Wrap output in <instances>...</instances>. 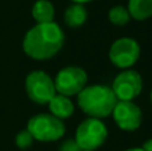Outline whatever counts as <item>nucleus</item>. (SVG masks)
<instances>
[{
  "label": "nucleus",
  "instance_id": "1",
  "mask_svg": "<svg viewBox=\"0 0 152 151\" xmlns=\"http://www.w3.org/2000/svg\"><path fill=\"white\" fill-rule=\"evenodd\" d=\"M66 34L56 21L35 24L26 32L21 47L28 58L34 60H50L61 51Z\"/></svg>",
  "mask_w": 152,
  "mask_h": 151
},
{
  "label": "nucleus",
  "instance_id": "2",
  "mask_svg": "<svg viewBox=\"0 0 152 151\" xmlns=\"http://www.w3.org/2000/svg\"><path fill=\"white\" fill-rule=\"evenodd\" d=\"M77 106L88 118L105 119L111 117L113 107L118 103L115 94L107 84H87L84 90L76 96Z\"/></svg>",
  "mask_w": 152,
  "mask_h": 151
},
{
  "label": "nucleus",
  "instance_id": "3",
  "mask_svg": "<svg viewBox=\"0 0 152 151\" xmlns=\"http://www.w3.org/2000/svg\"><path fill=\"white\" fill-rule=\"evenodd\" d=\"M27 130L31 133L35 141L43 143L58 142L67 133L66 123L50 112H40L31 117L27 122Z\"/></svg>",
  "mask_w": 152,
  "mask_h": 151
},
{
  "label": "nucleus",
  "instance_id": "4",
  "mask_svg": "<svg viewBox=\"0 0 152 151\" xmlns=\"http://www.w3.org/2000/svg\"><path fill=\"white\" fill-rule=\"evenodd\" d=\"M107 138L108 128L102 119L86 118L77 125L74 139L80 150L96 151L105 143Z\"/></svg>",
  "mask_w": 152,
  "mask_h": 151
},
{
  "label": "nucleus",
  "instance_id": "5",
  "mask_svg": "<svg viewBox=\"0 0 152 151\" xmlns=\"http://www.w3.org/2000/svg\"><path fill=\"white\" fill-rule=\"evenodd\" d=\"M142 48L136 39L123 36L112 42L108 50V59L115 67L120 70H129L137 63Z\"/></svg>",
  "mask_w": 152,
  "mask_h": 151
},
{
  "label": "nucleus",
  "instance_id": "6",
  "mask_svg": "<svg viewBox=\"0 0 152 151\" xmlns=\"http://www.w3.org/2000/svg\"><path fill=\"white\" fill-rule=\"evenodd\" d=\"M56 94L64 96H77L88 84V74L79 66H67L59 70L53 78Z\"/></svg>",
  "mask_w": 152,
  "mask_h": 151
},
{
  "label": "nucleus",
  "instance_id": "7",
  "mask_svg": "<svg viewBox=\"0 0 152 151\" xmlns=\"http://www.w3.org/2000/svg\"><path fill=\"white\" fill-rule=\"evenodd\" d=\"M26 92L34 103L44 106L56 95L53 79L43 70H34L26 76Z\"/></svg>",
  "mask_w": 152,
  "mask_h": 151
},
{
  "label": "nucleus",
  "instance_id": "8",
  "mask_svg": "<svg viewBox=\"0 0 152 151\" xmlns=\"http://www.w3.org/2000/svg\"><path fill=\"white\" fill-rule=\"evenodd\" d=\"M143 76L134 68L121 70L115 76L111 90L119 102H134L143 91Z\"/></svg>",
  "mask_w": 152,
  "mask_h": 151
},
{
  "label": "nucleus",
  "instance_id": "9",
  "mask_svg": "<svg viewBox=\"0 0 152 151\" xmlns=\"http://www.w3.org/2000/svg\"><path fill=\"white\" fill-rule=\"evenodd\" d=\"M113 122L121 131L134 133L143 123V111L135 102H119L112 111Z\"/></svg>",
  "mask_w": 152,
  "mask_h": 151
},
{
  "label": "nucleus",
  "instance_id": "10",
  "mask_svg": "<svg viewBox=\"0 0 152 151\" xmlns=\"http://www.w3.org/2000/svg\"><path fill=\"white\" fill-rule=\"evenodd\" d=\"M47 106L50 110V114L63 122L66 119H69L75 112V104L72 99L68 96L60 95V94H56Z\"/></svg>",
  "mask_w": 152,
  "mask_h": 151
},
{
  "label": "nucleus",
  "instance_id": "11",
  "mask_svg": "<svg viewBox=\"0 0 152 151\" xmlns=\"http://www.w3.org/2000/svg\"><path fill=\"white\" fill-rule=\"evenodd\" d=\"M64 23L69 28H80L81 26H84L88 19V11L83 4H76L72 3L71 5L66 8L64 11Z\"/></svg>",
  "mask_w": 152,
  "mask_h": 151
},
{
  "label": "nucleus",
  "instance_id": "12",
  "mask_svg": "<svg viewBox=\"0 0 152 151\" xmlns=\"http://www.w3.org/2000/svg\"><path fill=\"white\" fill-rule=\"evenodd\" d=\"M31 13L36 24L55 21V7L50 0H36L32 5Z\"/></svg>",
  "mask_w": 152,
  "mask_h": 151
},
{
  "label": "nucleus",
  "instance_id": "13",
  "mask_svg": "<svg viewBox=\"0 0 152 151\" xmlns=\"http://www.w3.org/2000/svg\"><path fill=\"white\" fill-rule=\"evenodd\" d=\"M127 10L131 19L144 21L152 18V0H128Z\"/></svg>",
  "mask_w": 152,
  "mask_h": 151
},
{
  "label": "nucleus",
  "instance_id": "14",
  "mask_svg": "<svg viewBox=\"0 0 152 151\" xmlns=\"http://www.w3.org/2000/svg\"><path fill=\"white\" fill-rule=\"evenodd\" d=\"M108 20H110V23L112 26L124 27L131 21V16H129V12L126 5L118 4L110 8V11H108Z\"/></svg>",
  "mask_w": 152,
  "mask_h": 151
},
{
  "label": "nucleus",
  "instance_id": "15",
  "mask_svg": "<svg viewBox=\"0 0 152 151\" xmlns=\"http://www.w3.org/2000/svg\"><path fill=\"white\" fill-rule=\"evenodd\" d=\"M35 142V139L32 138L31 133H29L27 128L24 130H20L15 136V144L18 149L20 150H27L32 146V143Z\"/></svg>",
  "mask_w": 152,
  "mask_h": 151
},
{
  "label": "nucleus",
  "instance_id": "16",
  "mask_svg": "<svg viewBox=\"0 0 152 151\" xmlns=\"http://www.w3.org/2000/svg\"><path fill=\"white\" fill-rule=\"evenodd\" d=\"M59 151H80V147L77 146L74 138H69L61 142L59 146Z\"/></svg>",
  "mask_w": 152,
  "mask_h": 151
},
{
  "label": "nucleus",
  "instance_id": "17",
  "mask_svg": "<svg viewBox=\"0 0 152 151\" xmlns=\"http://www.w3.org/2000/svg\"><path fill=\"white\" fill-rule=\"evenodd\" d=\"M142 149L144 151H152V138H148L145 142H143Z\"/></svg>",
  "mask_w": 152,
  "mask_h": 151
},
{
  "label": "nucleus",
  "instance_id": "18",
  "mask_svg": "<svg viewBox=\"0 0 152 151\" xmlns=\"http://www.w3.org/2000/svg\"><path fill=\"white\" fill-rule=\"evenodd\" d=\"M72 3H76V4H87V3H89V1H92V0H71Z\"/></svg>",
  "mask_w": 152,
  "mask_h": 151
},
{
  "label": "nucleus",
  "instance_id": "19",
  "mask_svg": "<svg viewBox=\"0 0 152 151\" xmlns=\"http://www.w3.org/2000/svg\"><path fill=\"white\" fill-rule=\"evenodd\" d=\"M124 151H144L142 147H129V149L124 150Z\"/></svg>",
  "mask_w": 152,
  "mask_h": 151
},
{
  "label": "nucleus",
  "instance_id": "20",
  "mask_svg": "<svg viewBox=\"0 0 152 151\" xmlns=\"http://www.w3.org/2000/svg\"><path fill=\"white\" fill-rule=\"evenodd\" d=\"M150 100H151V103H152V88H151V92H150Z\"/></svg>",
  "mask_w": 152,
  "mask_h": 151
},
{
  "label": "nucleus",
  "instance_id": "21",
  "mask_svg": "<svg viewBox=\"0 0 152 151\" xmlns=\"http://www.w3.org/2000/svg\"><path fill=\"white\" fill-rule=\"evenodd\" d=\"M80 151H91V150H80Z\"/></svg>",
  "mask_w": 152,
  "mask_h": 151
}]
</instances>
